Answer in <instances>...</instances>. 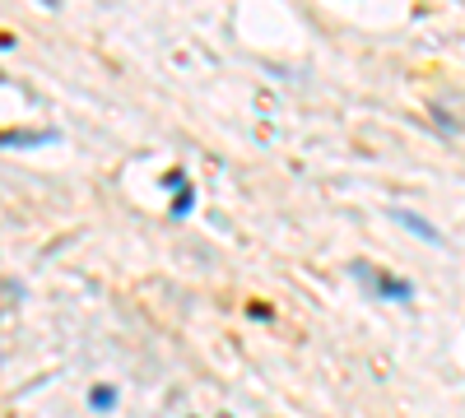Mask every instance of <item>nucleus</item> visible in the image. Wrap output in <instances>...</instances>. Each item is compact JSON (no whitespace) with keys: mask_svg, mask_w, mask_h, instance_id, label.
I'll return each mask as SVG.
<instances>
[{"mask_svg":"<svg viewBox=\"0 0 465 418\" xmlns=\"http://www.w3.org/2000/svg\"><path fill=\"white\" fill-rule=\"evenodd\" d=\"M112 400H116V395H112V391H94V404H98V409H107V404H112Z\"/></svg>","mask_w":465,"mask_h":418,"instance_id":"obj_1","label":"nucleus"}]
</instances>
